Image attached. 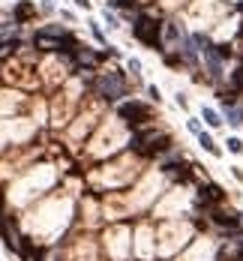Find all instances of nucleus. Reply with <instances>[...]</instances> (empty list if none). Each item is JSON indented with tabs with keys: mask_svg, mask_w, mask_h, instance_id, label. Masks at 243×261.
I'll list each match as a JSON object with an SVG mask.
<instances>
[{
	"mask_svg": "<svg viewBox=\"0 0 243 261\" xmlns=\"http://www.w3.org/2000/svg\"><path fill=\"white\" fill-rule=\"evenodd\" d=\"M132 36H135V39H141L144 45L156 48V45H159V24H153L147 15H141V18H138V24L132 27Z\"/></svg>",
	"mask_w": 243,
	"mask_h": 261,
	"instance_id": "obj_1",
	"label": "nucleus"
},
{
	"mask_svg": "<svg viewBox=\"0 0 243 261\" xmlns=\"http://www.w3.org/2000/svg\"><path fill=\"white\" fill-rule=\"evenodd\" d=\"M120 114L129 117V123H141V120H147V108L138 105V102H126V105L120 108Z\"/></svg>",
	"mask_w": 243,
	"mask_h": 261,
	"instance_id": "obj_2",
	"label": "nucleus"
},
{
	"mask_svg": "<svg viewBox=\"0 0 243 261\" xmlns=\"http://www.w3.org/2000/svg\"><path fill=\"white\" fill-rule=\"evenodd\" d=\"M198 144H201V147H204L207 153H213V156H222V150L216 147V141H213V138H210L207 132H201V135H198Z\"/></svg>",
	"mask_w": 243,
	"mask_h": 261,
	"instance_id": "obj_3",
	"label": "nucleus"
},
{
	"mask_svg": "<svg viewBox=\"0 0 243 261\" xmlns=\"http://www.w3.org/2000/svg\"><path fill=\"white\" fill-rule=\"evenodd\" d=\"M201 120H204L207 126H219V123H222V117H219L213 108H201Z\"/></svg>",
	"mask_w": 243,
	"mask_h": 261,
	"instance_id": "obj_4",
	"label": "nucleus"
},
{
	"mask_svg": "<svg viewBox=\"0 0 243 261\" xmlns=\"http://www.w3.org/2000/svg\"><path fill=\"white\" fill-rule=\"evenodd\" d=\"M30 12H33V6H30V3H21V6L15 9V18H18V21H24V18H27Z\"/></svg>",
	"mask_w": 243,
	"mask_h": 261,
	"instance_id": "obj_5",
	"label": "nucleus"
},
{
	"mask_svg": "<svg viewBox=\"0 0 243 261\" xmlns=\"http://www.w3.org/2000/svg\"><path fill=\"white\" fill-rule=\"evenodd\" d=\"M225 144H228V150H231V153H243V141H240V138H234V135H231Z\"/></svg>",
	"mask_w": 243,
	"mask_h": 261,
	"instance_id": "obj_6",
	"label": "nucleus"
},
{
	"mask_svg": "<svg viewBox=\"0 0 243 261\" xmlns=\"http://www.w3.org/2000/svg\"><path fill=\"white\" fill-rule=\"evenodd\" d=\"M147 93H150V99H153V102H162V93H159V87H156V84H150V87H147Z\"/></svg>",
	"mask_w": 243,
	"mask_h": 261,
	"instance_id": "obj_7",
	"label": "nucleus"
},
{
	"mask_svg": "<svg viewBox=\"0 0 243 261\" xmlns=\"http://www.w3.org/2000/svg\"><path fill=\"white\" fill-rule=\"evenodd\" d=\"M108 3H111V6H120V9H132L135 0H108Z\"/></svg>",
	"mask_w": 243,
	"mask_h": 261,
	"instance_id": "obj_8",
	"label": "nucleus"
},
{
	"mask_svg": "<svg viewBox=\"0 0 243 261\" xmlns=\"http://www.w3.org/2000/svg\"><path fill=\"white\" fill-rule=\"evenodd\" d=\"M105 21H108V27H120L117 18H114V12H108V6H105Z\"/></svg>",
	"mask_w": 243,
	"mask_h": 261,
	"instance_id": "obj_9",
	"label": "nucleus"
},
{
	"mask_svg": "<svg viewBox=\"0 0 243 261\" xmlns=\"http://www.w3.org/2000/svg\"><path fill=\"white\" fill-rule=\"evenodd\" d=\"M186 126H189V132H195V135H201V132H204V129H201V123H198V120H189V123H186Z\"/></svg>",
	"mask_w": 243,
	"mask_h": 261,
	"instance_id": "obj_10",
	"label": "nucleus"
},
{
	"mask_svg": "<svg viewBox=\"0 0 243 261\" xmlns=\"http://www.w3.org/2000/svg\"><path fill=\"white\" fill-rule=\"evenodd\" d=\"M90 30H93V36H96V39H99V42L105 45V36H102V30H99V24H90Z\"/></svg>",
	"mask_w": 243,
	"mask_h": 261,
	"instance_id": "obj_11",
	"label": "nucleus"
},
{
	"mask_svg": "<svg viewBox=\"0 0 243 261\" xmlns=\"http://www.w3.org/2000/svg\"><path fill=\"white\" fill-rule=\"evenodd\" d=\"M129 69H132V72H141V63H138V60L132 57V60H129Z\"/></svg>",
	"mask_w": 243,
	"mask_h": 261,
	"instance_id": "obj_12",
	"label": "nucleus"
},
{
	"mask_svg": "<svg viewBox=\"0 0 243 261\" xmlns=\"http://www.w3.org/2000/svg\"><path fill=\"white\" fill-rule=\"evenodd\" d=\"M75 6H81V9H90V0H75Z\"/></svg>",
	"mask_w": 243,
	"mask_h": 261,
	"instance_id": "obj_13",
	"label": "nucleus"
}]
</instances>
